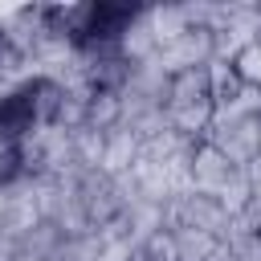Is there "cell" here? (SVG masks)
Here are the masks:
<instances>
[{"instance_id": "1", "label": "cell", "mask_w": 261, "mask_h": 261, "mask_svg": "<svg viewBox=\"0 0 261 261\" xmlns=\"http://www.w3.org/2000/svg\"><path fill=\"white\" fill-rule=\"evenodd\" d=\"M261 110H220L216 122H212V143L237 163V167H249L257 155H261Z\"/></svg>"}, {"instance_id": "2", "label": "cell", "mask_w": 261, "mask_h": 261, "mask_svg": "<svg viewBox=\"0 0 261 261\" xmlns=\"http://www.w3.org/2000/svg\"><path fill=\"white\" fill-rule=\"evenodd\" d=\"M245 167H237L212 139H200L188 147V163H184V179L188 192H204V196H220Z\"/></svg>"}, {"instance_id": "3", "label": "cell", "mask_w": 261, "mask_h": 261, "mask_svg": "<svg viewBox=\"0 0 261 261\" xmlns=\"http://www.w3.org/2000/svg\"><path fill=\"white\" fill-rule=\"evenodd\" d=\"M167 228H200V232H212L216 241H228L232 212L216 196H204V192H188L184 188L167 204Z\"/></svg>"}, {"instance_id": "4", "label": "cell", "mask_w": 261, "mask_h": 261, "mask_svg": "<svg viewBox=\"0 0 261 261\" xmlns=\"http://www.w3.org/2000/svg\"><path fill=\"white\" fill-rule=\"evenodd\" d=\"M139 159H143V139H139L130 126L106 130V151H102V167H98V171H106V175L118 179V175H130Z\"/></svg>"}, {"instance_id": "5", "label": "cell", "mask_w": 261, "mask_h": 261, "mask_svg": "<svg viewBox=\"0 0 261 261\" xmlns=\"http://www.w3.org/2000/svg\"><path fill=\"white\" fill-rule=\"evenodd\" d=\"M212 90H208V65H196V69H179L171 73V86H167V110L171 106H192V102H208Z\"/></svg>"}, {"instance_id": "6", "label": "cell", "mask_w": 261, "mask_h": 261, "mask_svg": "<svg viewBox=\"0 0 261 261\" xmlns=\"http://www.w3.org/2000/svg\"><path fill=\"white\" fill-rule=\"evenodd\" d=\"M29 184L33 179H29V163H24L20 143H0V196H12Z\"/></svg>"}, {"instance_id": "7", "label": "cell", "mask_w": 261, "mask_h": 261, "mask_svg": "<svg viewBox=\"0 0 261 261\" xmlns=\"http://www.w3.org/2000/svg\"><path fill=\"white\" fill-rule=\"evenodd\" d=\"M86 126L90 130H114L122 126V94H90V106H86Z\"/></svg>"}, {"instance_id": "8", "label": "cell", "mask_w": 261, "mask_h": 261, "mask_svg": "<svg viewBox=\"0 0 261 261\" xmlns=\"http://www.w3.org/2000/svg\"><path fill=\"white\" fill-rule=\"evenodd\" d=\"M175 232V257L179 261H204L208 253H216L224 241H216L212 232H200V228H171Z\"/></svg>"}, {"instance_id": "9", "label": "cell", "mask_w": 261, "mask_h": 261, "mask_svg": "<svg viewBox=\"0 0 261 261\" xmlns=\"http://www.w3.org/2000/svg\"><path fill=\"white\" fill-rule=\"evenodd\" d=\"M232 69H237V77H241L249 90L261 94V37L249 41V45H241V49L232 53Z\"/></svg>"}, {"instance_id": "10", "label": "cell", "mask_w": 261, "mask_h": 261, "mask_svg": "<svg viewBox=\"0 0 261 261\" xmlns=\"http://www.w3.org/2000/svg\"><path fill=\"white\" fill-rule=\"evenodd\" d=\"M224 245H228L232 261H261V232H249V228H241L237 220H232Z\"/></svg>"}, {"instance_id": "11", "label": "cell", "mask_w": 261, "mask_h": 261, "mask_svg": "<svg viewBox=\"0 0 261 261\" xmlns=\"http://www.w3.org/2000/svg\"><path fill=\"white\" fill-rule=\"evenodd\" d=\"M245 179H249V188H253V196H261V155L245 167Z\"/></svg>"}, {"instance_id": "12", "label": "cell", "mask_w": 261, "mask_h": 261, "mask_svg": "<svg viewBox=\"0 0 261 261\" xmlns=\"http://www.w3.org/2000/svg\"><path fill=\"white\" fill-rule=\"evenodd\" d=\"M204 261H232V253H228V245H220V249H216V253H208Z\"/></svg>"}, {"instance_id": "13", "label": "cell", "mask_w": 261, "mask_h": 261, "mask_svg": "<svg viewBox=\"0 0 261 261\" xmlns=\"http://www.w3.org/2000/svg\"><path fill=\"white\" fill-rule=\"evenodd\" d=\"M126 261H151V257H147V249H143V245H135V249H130V257H126Z\"/></svg>"}]
</instances>
